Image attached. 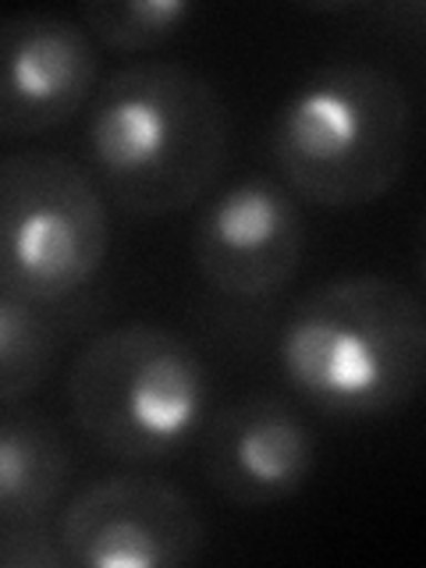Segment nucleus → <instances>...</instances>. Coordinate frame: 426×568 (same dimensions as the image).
I'll use <instances>...</instances> for the list:
<instances>
[{
	"label": "nucleus",
	"instance_id": "nucleus-8",
	"mask_svg": "<svg viewBox=\"0 0 426 568\" xmlns=\"http://www.w3.org/2000/svg\"><path fill=\"white\" fill-rule=\"evenodd\" d=\"M97 75L100 53L79 22L47 11L0 18V135L53 132L93 97Z\"/></svg>",
	"mask_w": 426,
	"mask_h": 568
},
{
	"label": "nucleus",
	"instance_id": "nucleus-4",
	"mask_svg": "<svg viewBox=\"0 0 426 568\" xmlns=\"http://www.w3.org/2000/svg\"><path fill=\"white\" fill-rule=\"evenodd\" d=\"M210 398L203 355L160 324H118L89 342L68 373L82 434L121 462H168L200 434Z\"/></svg>",
	"mask_w": 426,
	"mask_h": 568
},
{
	"label": "nucleus",
	"instance_id": "nucleus-9",
	"mask_svg": "<svg viewBox=\"0 0 426 568\" xmlns=\"http://www.w3.org/2000/svg\"><path fill=\"white\" fill-rule=\"evenodd\" d=\"M316 469V434L277 395L224 405L203 434V476L224 501L266 508L288 501Z\"/></svg>",
	"mask_w": 426,
	"mask_h": 568
},
{
	"label": "nucleus",
	"instance_id": "nucleus-3",
	"mask_svg": "<svg viewBox=\"0 0 426 568\" xmlns=\"http://www.w3.org/2000/svg\"><path fill=\"white\" fill-rule=\"evenodd\" d=\"M271 150L284 182L310 203H377L398 185L413 153V100L381 64H327L281 103Z\"/></svg>",
	"mask_w": 426,
	"mask_h": 568
},
{
	"label": "nucleus",
	"instance_id": "nucleus-10",
	"mask_svg": "<svg viewBox=\"0 0 426 568\" xmlns=\"http://www.w3.org/2000/svg\"><path fill=\"white\" fill-rule=\"evenodd\" d=\"M71 476L64 437L40 416H0V526L47 519Z\"/></svg>",
	"mask_w": 426,
	"mask_h": 568
},
{
	"label": "nucleus",
	"instance_id": "nucleus-5",
	"mask_svg": "<svg viewBox=\"0 0 426 568\" xmlns=\"http://www.w3.org/2000/svg\"><path fill=\"white\" fill-rule=\"evenodd\" d=\"M111 248L97 182L53 150L0 156V292L58 306L85 292Z\"/></svg>",
	"mask_w": 426,
	"mask_h": 568
},
{
	"label": "nucleus",
	"instance_id": "nucleus-1",
	"mask_svg": "<svg viewBox=\"0 0 426 568\" xmlns=\"http://www.w3.org/2000/svg\"><path fill=\"white\" fill-rule=\"evenodd\" d=\"M231 118L217 89L178 61H139L106 79L85 118V150L103 192L168 217L213 189L227 160Z\"/></svg>",
	"mask_w": 426,
	"mask_h": 568
},
{
	"label": "nucleus",
	"instance_id": "nucleus-2",
	"mask_svg": "<svg viewBox=\"0 0 426 568\" xmlns=\"http://www.w3.org/2000/svg\"><path fill=\"white\" fill-rule=\"evenodd\" d=\"M288 387L342 419L398 413L426 373V313L402 281L345 274L298 298L277 337Z\"/></svg>",
	"mask_w": 426,
	"mask_h": 568
},
{
	"label": "nucleus",
	"instance_id": "nucleus-7",
	"mask_svg": "<svg viewBox=\"0 0 426 568\" xmlns=\"http://www.w3.org/2000/svg\"><path fill=\"white\" fill-rule=\"evenodd\" d=\"M306 224L292 192L271 178H242L210 200L192 231V256L210 288L239 302L274 298L292 284Z\"/></svg>",
	"mask_w": 426,
	"mask_h": 568
},
{
	"label": "nucleus",
	"instance_id": "nucleus-11",
	"mask_svg": "<svg viewBox=\"0 0 426 568\" xmlns=\"http://www.w3.org/2000/svg\"><path fill=\"white\" fill-rule=\"evenodd\" d=\"M58 355V327L43 306L0 292V405H14L47 381Z\"/></svg>",
	"mask_w": 426,
	"mask_h": 568
},
{
	"label": "nucleus",
	"instance_id": "nucleus-6",
	"mask_svg": "<svg viewBox=\"0 0 426 568\" xmlns=\"http://www.w3.org/2000/svg\"><path fill=\"white\" fill-rule=\"evenodd\" d=\"M58 537L79 568H182L203 555L206 523L171 484L111 476L71 497Z\"/></svg>",
	"mask_w": 426,
	"mask_h": 568
},
{
	"label": "nucleus",
	"instance_id": "nucleus-12",
	"mask_svg": "<svg viewBox=\"0 0 426 568\" xmlns=\"http://www.w3.org/2000/svg\"><path fill=\"white\" fill-rule=\"evenodd\" d=\"M195 14L185 0H89L82 26L118 53H142L171 43Z\"/></svg>",
	"mask_w": 426,
	"mask_h": 568
},
{
	"label": "nucleus",
	"instance_id": "nucleus-13",
	"mask_svg": "<svg viewBox=\"0 0 426 568\" xmlns=\"http://www.w3.org/2000/svg\"><path fill=\"white\" fill-rule=\"evenodd\" d=\"M64 565L68 555L61 547V537L47 526V519L0 526V568H64Z\"/></svg>",
	"mask_w": 426,
	"mask_h": 568
}]
</instances>
